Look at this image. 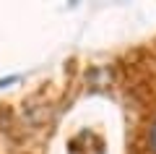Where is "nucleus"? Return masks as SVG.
I'll return each instance as SVG.
<instances>
[{
  "instance_id": "nucleus-1",
  "label": "nucleus",
  "mask_w": 156,
  "mask_h": 154,
  "mask_svg": "<svg viewBox=\"0 0 156 154\" xmlns=\"http://www.w3.org/2000/svg\"><path fill=\"white\" fill-rule=\"evenodd\" d=\"M148 146H151V154H156V118L151 123V133H148Z\"/></svg>"
}]
</instances>
